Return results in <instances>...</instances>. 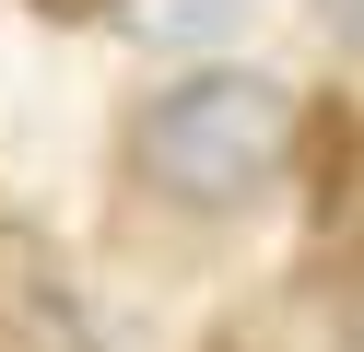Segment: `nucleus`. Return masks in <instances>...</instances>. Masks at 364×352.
<instances>
[{
	"label": "nucleus",
	"instance_id": "1",
	"mask_svg": "<svg viewBox=\"0 0 364 352\" xmlns=\"http://www.w3.org/2000/svg\"><path fill=\"white\" fill-rule=\"evenodd\" d=\"M294 141H306V117L270 70H188L129 117V176L176 211H247L294 164Z\"/></svg>",
	"mask_w": 364,
	"mask_h": 352
},
{
	"label": "nucleus",
	"instance_id": "2",
	"mask_svg": "<svg viewBox=\"0 0 364 352\" xmlns=\"http://www.w3.org/2000/svg\"><path fill=\"white\" fill-rule=\"evenodd\" d=\"M0 352H106L71 258H59L36 223H0Z\"/></svg>",
	"mask_w": 364,
	"mask_h": 352
},
{
	"label": "nucleus",
	"instance_id": "3",
	"mask_svg": "<svg viewBox=\"0 0 364 352\" xmlns=\"http://www.w3.org/2000/svg\"><path fill=\"white\" fill-rule=\"evenodd\" d=\"M106 12H118L141 47H223L247 23V0H106Z\"/></svg>",
	"mask_w": 364,
	"mask_h": 352
},
{
	"label": "nucleus",
	"instance_id": "4",
	"mask_svg": "<svg viewBox=\"0 0 364 352\" xmlns=\"http://www.w3.org/2000/svg\"><path fill=\"white\" fill-rule=\"evenodd\" d=\"M259 341H282V329H270V317H259V305H247V317H235V329H223V341H212V352H259ZM317 352H364V317H353V305H329V329H317Z\"/></svg>",
	"mask_w": 364,
	"mask_h": 352
},
{
	"label": "nucleus",
	"instance_id": "5",
	"mask_svg": "<svg viewBox=\"0 0 364 352\" xmlns=\"http://www.w3.org/2000/svg\"><path fill=\"white\" fill-rule=\"evenodd\" d=\"M317 12H329V36H341V47H364V0H317Z\"/></svg>",
	"mask_w": 364,
	"mask_h": 352
},
{
	"label": "nucleus",
	"instance_id": "6",
	"mask_svg": "<svg viewBox=\"0 0 364 352\" xmlns=\"http://www.w3.org/2000/svg\"><path fill=\"white\" fill-rule=\"evenodd\" d=\"M36 12H106V0H36Z\"/></svg>",
	"mask_w": 364,
	"mask_h": 352
}]
</instances>
